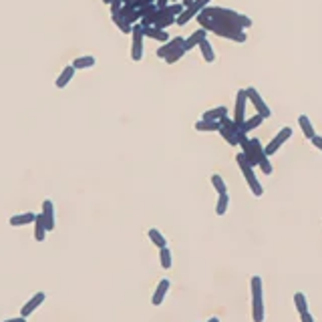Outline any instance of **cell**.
Here are the masks:
<instances>
[{"label": "cell", "mask_w": 322, "mask_h": 322, "mask_svg": "<svg viewBox=\"0 0 322 322\" xmlns=\"http://www.w3.org/2000/svg\"><path fill=\"white\" fill-rule=\"evenodd\" d=\"M195 20L199 22L201 28H206L208 33H214L222 39H228L231 43H246L248 35L246 31L252 26V18L246 14H240L231 8L224 6H206Z\"/></svg>", "instance_id": "6da1fadb"}, {"label": "cell", "mask_w": 322, "mask_h": 322, "mask_svg": "<svg viewBox=\"0 0 322 322\" xmlns=\"http://www.w3.org/2000/svg\"><path fill=\"white\" fill-rule=\"evenodd\" d=\"M250 290H252V318L254 322H264V292H262L260 276H252Z\"/></svg>", "instance_id": "7a4b0ae2"}, {"label": "cell", "mask_w": 322, "mask_h": 322, "mask_svg": "<svg viewBox=\"0 0 322 322\" xmlns=\"http://www.w3.org/2000/svg\"><path fill=\"white\" fill-rule=\"evenodd\" d=\"M236 161H238V165H240V169H242V175L246 178V184H248L250 191L254 193V197H262V193H264V187L260 185V182H258V178H256V173H254V167L248 163V159H246L242 153L236 155Z\"/></svg>", "instance_id": "3957f363"}, {"label": "cell", "mask_w": 322, "mask_h": 322, "mask_svg": "<svg viewBox=\"0 0 322 322\" xmlns=\"http://www.w3.org/2000/svg\"><path fill=\"white\" fill-rule=\"evenodd\" d=\"M210 4H212V0H193V4L187 6V8H184V12L178 18H175V24H178V26H185L189 20H193L203 8L210 6Z\"/></svg>", "instance_id": "277c9868"}, {"label": "cell", "mask_w": 322, "mask_h": 322, "mask_svg": "<svg viewBox=\"0 0 322 322\" xmlns=\"http://www.w3.org/2000/svg\"><path fill=\"white\" fill-rule=\"evenodd\" d=\"M250 143H252V149H254V157H256V165L262 169V173H266V175H270L272 173V163H270V157L266 155V151H264V145L260 143V139H250Z\"/></svg>", "instance_id": "5b68a950"}, {"label": "cell", "mask_w": 322, "mask_h": 322, "mask_svg": "<svg viewBox=\"0 0 322 322\" xmlns=\"http://www.w3.org/2000/svg\"><path fill=\"white\" fill-rule=\"evenodd\" d=\"M246 95H248V103H252V107L256 109V113L262 115L264 119H270V117H272V109L268 107V103L262 99V95L254 89V87H248V89H246Z\"/></svg>", "instance_id": "8992f818"}, {"label": "cell", "mask_w": 322, "mask_h": 322, "mask_svg": "<svg viewBox=\"0 0 322 322\" xmlns=\"http://www.w3.org/2000/svg\"><path fill=\"white\" fill-rule=\"evenodd\" d=\"M143 41H145L143 26L137 22L133 24V31H131V58L135 63H139L143 58Z\"/></svg>", "instance_id": "52a82bcc"}, {"label": "cell", "mask_w": 322, "mask_h": 322, "mask_svg": "<svg viewBox=\"0 0 322 322\" xmlns=\"http://www.w3.org/2000/svg\"><path fill=\"white\" fill-rule=\"evenodd\" d=\"M246 107H248V95H246V89H240L236 93V105H233V117H231L238 125L246 121Z\"/></svg>", "instance_id": "ba28073f"}, {"label": "cell", "mask_w": 322, "mask_h": 322, "mask_svg": "<svg viewBox=\"0 0 322 322\" xmlns=\"http://www.w3.org/2000/svg\"><path fill=\"white\" fill-rule=\"evenodd\" d=\"M290 137H292V127H282V129L278 131V135H276V137H274V139H272V141L266 145V147H264L266 155H268V157H270V155H274V153H276V151L282 147V145H284V143H286Z\"/></svg>", "instance_id": "9c48e42d"}, {"label": "cell", "mask_w": 322, "mask_h": 322, "mask_svg": "<svg viewBox=\"0 0 322 322\" xmlns=\"http://www.w3.org/2000/svg\"><path fill=\"white\" fill-rule=\"evenodd\" d=\"M45 298H46L45 292H37V294H33V296H31V300H28V302H26V304L20 308V316L28 318V316H31L33 312H37V310L43 306Z\"/></svg>", "instance_id": "30bf717a"}, {"label": "cell", "mask_w": 322, "mask_h": 322, "mask_svg": "<svg viewBox=\"0 0 322 322\" xmlns=\"http://www.w3.org/2000/svg\"><path fill=\"white\" fill-rule=\"evenodd\" d=\"M41 216H43V220H45L46 230L52 231L54 226H56V218H54V203H52V199H45V201H43V212H41Z\"/></svg>", "instance_id": "8fae6325"}, {"label": "cell", "mask_w": 322, "mask_h": 322, "mask_svg": "<svg viewBox=\"0 0 322 322\" xmlns=\"http://www.w3.org/2000/svg\"><path fill=\"white\" fill-rule=\"evenodd\" d=\"M203 39H208V31H206V28H197V31H193L185 41H184V48H185V52H189L191 48H195Z\"/></svg>", "instance_id": "7c38bea8"}, {"label": "cell", "mask_w": 322, "mask_h": 322, "mask_svg": "<svg viewBox=\"0 0 322 322\" xmlns=\"http://www.w3.org/2000/svg\"><path fill=\"white\" fill-rule=\"evenodd\" d=\"M169 286H171V282H169L167 278L159 280V284H157V288H155V292H153V296H151V304H153V306L163 304V300H165V296H167V292H169Z\"/></svg>", "instance_id": "4fadbf2b"}, {"label": "cell", "mask_w": 322, "mask_h": 322, "mask_svg": "<svg viewBox=\"0 0 322 322\" xmlns=\"http://www.w3.org/2000/svg\"><path fill=\"white\" fill-rule=\"evenodd\" d=\"M184 37H173V39H169L167 43H163L159 48H157V56L159 58H165L169 52H173L175 48H180V46H184Z\"/></svg>", "instance_id": "5bb4252c"}, {"label": "cell", "mask_w": 322, "mask_h": 322, "mask_svg": "<svg viewBox=\"0 0 322 322\" xmlns=\"http://www.w3.org/2000/svg\"><path fill=\"white\" fill-rule=\"evenodd\" d=\"M143 35H145V39H153L157 43H167L171 39L167 31H163V28H155V26H143Z\"/></svg>", "instance_id": "9a60e30c"}, {"label": "cell", "mask_w": 322, "mask_h": 322, "mask_svg": "<svg viewBox=\"0 0 322 322\" xmlns=\"http://www.w3.org/2000/svg\"><path fill=\"white\" fill-rule=\"evenodd\" d=\"M37 220V214L33 212H24V214H16L10 218V226L12 228H22V226H28V224H35Z\"/></svg>", "instance_id": "2e32d148"}, {"label": "cell", "mask_w": 322, "mask_h": 322, "mask_svg": "<svg viewBox=\"0 0 322 322\" xmlns=\"http://www.w3.org/2000/svg\"><path fill=\"white\" fill-rule=\"evenodd\" d=\"M75 73H77V69L73 67V65H67L65 69H63V73L58 75V79H56V89H65V87L73 81V77H75Z\"/></svg>", "instance_id": "e0dca14e"}, {"label": "cell", "mask_w": 322, "mask_h": 322, "mask_svg": "<svg viewBox=\"0 0 322 322\" xmlns=\"http://www.w3.org/2000/svg\"><path fill=\"white\" fill-rule=\"evenodd\" d=\"M195 131L197 133H218L220 131V127H222V123L220 121H208V119H199L195 125Z\"/></svg>", "instance_id": "ac0fdd59"}, {"label": "cell", "mask_w": 322, "mask_h": 322, "mask_svg": "<svg viewBox=\"0 0 322 322\" xmlns=\"http://www.w3.org/2000/svg\"><path fill=\"white\" fill-rule=\"evenodd\" d=\"M262 123H264V117H262V115H252V117H246V121L240 125V129L244 131V133H252L256 127H260Z\"/></svg>", "instance_id": "d6986e66"}, {"label": "cell", "mask_w": 322, "mask_h": 322, "mask_svg": "<svg viewBox=\"0 0 322 322\" xmlns=\"http://www.w3.org/2000/svg\"><path fill=\"white\" fill-rule=\"evenodd\" d=\"M111 18H113V24L117 26V28H119V31L123 33V35H131V31H133V24L123 16V14H119V12H117V14H111Z\"/></svg>", "instance_id": "ffe728a7"}, {"label": "cell", "mask_w": 322, "mask_h": 322, "mask_svg": "<svg viewBox=\"0 0 322 322\" xmlns=\"http://www.w3.org/2000/svg\"><path fill=\"white\" fill-rule=\"evenodd\" d=\"M197 48H199V52H201V56H203V61H206V63H214V61H216L214 46L210 45V41H208V39H203V41L197 45Z\"/></svg>", "instance_id": "44dd1931"}, {"label": "cell", "mask_w": 322, "mask_h": 322, "mask_svg": "<svg viewBox=\"0 0 322 322\" xmlns=\"http://www.w3.org/2000/svg\"><path fill=\"white\" fill-rule=\"evenodd\" d=\"M95 63H97V58H95V56H91V54H85V56L75 58V61H73V67H75L77 71H85V69H93V67H95Z\"/></svg>", "instance_id": "7402d4cb"}, {"label": "cell", "mask_w": 322, "mask_h": 322, "mask_svg": "<svg viewBox=\"0 0 322 322\" xmlns=\"http://www.w3.org/2000/svg\"><path fill=\"white\" fill-rule=\"evenodd\" d=\"M226 115H228V107L220 105V107H214V109H210V111H203L201 119H208V121H220L222 117H226Z\"/></svg>", "instance_id": "603a6c76"}, {"label": "cell", "mask_w": 322, "mask_h": 322, "mask_svg": "<svg viewBox=\"0 0 322 322\" xmlns=\"http://www.w3.org/2000/svg\"><path fill=\"white\" fill-rule=\"evenodd\" d=\"M35 240L37 242H45V238H46V226H45V220H43V216L41 214H37V220H35Z\"/></svg>", "instance_id": "cb8c5ba5"}, {"label": "cell", "mask_w": 322, "mask_h": 322, "mask_svg": "<svg viewBox=\"0 0 322 322\" xmlns=\"http://www.w3.org/2000/svg\"><path fill=\"white\" fill-rule=\"evenodd\" d=\"M119 14H123L131 24H137V22L141 20V12H139V8H133L131 4H123V8L119 10Z\"/></svg>", "instance_id": "d4e9b609"}, {"label": "cell", "mask_w": 322, "mask_h": 322, "mask_svg": "<svg viewBox=\"0 0 322 322\" xmlns=\"http://www.w3.org/2000/svg\"><path fill=\"white\" fill-rule=\"evenodd\" d=\"M298 125H300V131H302V135L306 137V139H312L316 133H314V127H312V123H310V119L306 115H300L298 117Z\"/></svg>", "instance_id": "484cf974"}, {"label": "cell", "mask_w": 322, "mask_h": 322, "mask_svg": "<svg viewBox=\"0 0 322 322\" xmlns=\"http://www.w3.org/2000/svg\"><path fill=\"white\" fill-rule=\"evenodd\" d=\"M147 236H149V240L161 250V248H165L167 246V240H165V236H163V233L157 230V228H151L149 231H147Z\"/></svg>", "instance_id": "4316f807"}, {"label": "cell", "mask_w": 322, "mask_h": 322, "mask_svg": "<svg viewBox=\"0 0 322 322\" xmlns=\"http://www.w3.org/2000/svg\"><path fill=\"white\" fill-rule=\"evenodd\" d=\"M230 208V195L228 193H218V203H216V214L218 216H226Z\"/></svg>", "instance_id": "83f0119b"}, {"label": "cell", "mask_w": 322, "mask_h": 322, "mask_svg": "<svg viewBox=\"0 0 322 322\" xmlns=\"http://www.w3.org/2000/svg\"><path fill=\"white\" fill-rule=\"evenodd\" d=\"M238 131H240V129H238ZM218 133L231 145V147H238V133H236V131H230V129H226V127H220Z\"/></svg>", "instance_id": "f1b7e54d"}, {"label": "cell", "mask_w": 322, "mask_h": 322, "mask_svg": "<svg viewBox=\"0 0 322 322\" xmlns=\"http://www.w3.org/2000/svg\"><path fill=\"white\" fill-rule=\"evenodd\" d=\"M159 262H161V268L163 270H169L171 268V264H173V262H171V250L167 246L159 250Z\"/></svg>", "instance_id": "f546056e"}, {"label": "cell", "mask_w": 322, "mask_h": 322, "mask_svg": "<svg viewBox=\"0 0 322 322\" xmlns=\"http://www.w3.org/2000/svg\"><path fill=\"white\" fill-rule=\"evenodd\" d=\"M212 185H214V189L218 193H228V185H226V182H224V178H222L220 173H214L212 175Z\"/></svg>", "instance_id": "4dcf8cb0"}, {"label": "cell", "mask_w": 322, "mask_h": 322, "mask_svg": "<svg viewBox=\"0 0 322 322\" xmlns=\"http://www.w3.org/2000/svg\"><path fill=\"white\" fill-rule=\"evenodd\" d=\"M184 54H185V48H184V46H180V48H175L173 52H169V54L163 58V61H165L167 65H173V63H178L180 58H184Z\"/></svg>", "instance_id": "1f68e13d"}, {"label": "cell", "mask_w": 322, "mask_h": 322, "mask_svg": "<svg viewBox=\"0 0 322 322\" xmlns=\"http://www.w3.org/2000/svg\"><path fill=\"white\" fill-rule=\"evenodd\" d=\"M294 306H296L298 314H302V312L308 310V302H306V296L302 294V292H296V294H294Z\"/></svg>", "instance_id": "d6a6232c"}, {"label": "cell", "mask_w": 322, "mask_h": 322, "mask_svg": "<svg viewBox=\"0 0 322 322\" xmlns=\"http://www.w3.org/2000/svg\"><path fill=\"white\" fill-rule=\"evenodd\" d=\"M109 8H111V14H117V12L123 8V0H111V2H109Z\"/></svg>", "instance_id": "836d02e7"}, {"label": "cell", "mask_w": 322, "mask_h": 322, "mask_svg": "<svg viewBox=\"0 0 322 322\" xmlns=\"http://www.w3.org/2000/svg\"><path fill=\"white\" fill-rule=\"evenodd\" d=\"M310 141H312V145H314V147H316L318 151H322V137H320V135H314Z\"/></svg>", "instance_id": "e575fe53"}, {"label": "cell", "mask_w": 322, "mask_h": 322, "mask_svg": "<svg viewBox=\"0 0 322 322\" xmlns=\"http://www.w3.org/2000/svg\"><path fill=\"white\" fill-rule=\"evenodd\" d=\"M300 322H316V320H314V316H312V314L306 310V312H302V314H300Z\"/></svg>", "instance_id": "d590c367"}, {"label": "cell", "mask_w": 322, "mask_h": 322, "mask_svg": "<svg viewBox=\"0 0 322 322\" xmlns=\"http://www.w3.org/2000/svg\"><path fill=\"white\" fill-rule=\"evenodd\" d=\"M169 2H178V0H155V6L157 8H165Z\"/></svg>", "instance_id": "8d00e7d4"}, {"label": "cell", "mask_w": 322, "mask_h": 322, "mask_svg": "<svg viewBox=\"0 0 322 322\" xmlns=\"http://www.w3.org/2000/svg\"><path fill=\"white\" fill-rule=\"evenodd\" d=\"M2 322H26V318L24 316H14V318H6Z\"/></svg>", "instance_id": "74e56055"}, {"label": "cell", "mask_w": 322, "mask_h": 322, "mask_svg": "<svg viewBox=\"0 0 322 322\" xmlns=\"http://www.w3.org/2000/svg\"><path fill=\"white\" fill-rule=\"evenodd\" d=\"M182 4H184V8H187V6L193 4V0H182Z\"/></svg>", "instance_id": "f35d334b"}, {"label": "cell", "mask_w": 322, "mask_h": 322, "mask_svg": "<svg viewBox=\"0 0 322 322\" xmlns=\"http://www.w3.org/2000/svg\"><path fill=\"white\" fill-rule=\"evenodd\" d=\"M208 322H220V318H218V316H212V318H210Z\"/></svg>", "instance_id": "ab89813d"}, {"label": "cell", "mask_w": 322, "mask_h": 322, "mask_svg": "<svg viewBox=\"0 0 322 322\" xmlns=\"http://www.w3.org/2000/svg\"><path fill=\"white\" fill-rule=\"evenodd\" d=\"M103 2H105V4H109V2H111V0H103Z\"/></svg>", "instance_id": "60d3db41"}, {"label": "cell", "mask_w": 322, "mask_h": 322, "mask_svg": "<svg viewBox=\"0 0 322 322\" xmlns=\"http://www.w3.org/2000/svg\"><path fill=\"white\" fill-rule=\"evenodd\" d=\"M125 2H129V0H123V4H125Z\"/></svg>", "instance_id": "b9f144b4"}]
</instances>
